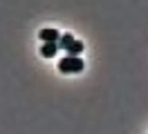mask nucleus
<instances>
[{
	"mask_svg": "<svg viewBox=\"0 0 148 134\" xmlns=\"http://www.w3.org/2000/svg\"><path fill=\"white\" fill-rule=\"evenodd\" d=\"M56 52H58V47H56V43H45L43 47H40V54L45 56V58H54Z\"/></svg>",
	"mask_w": 148,
	"mask_h": 134,
	"instance_id": "nucleus-3",
	"label": "nucleus"
},
{
	"mask_svg": "<svg viewBox=\"0 0 148 134\" xmlns=\"http://www.w3.org/2000/svg\"><path fill=\"white\" fill-rule=\"evenodd\" d=\"M83 61L81 58H72V56H65L63 61L58 63V71L61 74H79V71H83Z\"/></svg>",
	"mask_w": 148,
	"mask_h": 134,
	"instance_id": "nucleus-1",
	"label": "nucleus"
},
{
	"mask_svg": "<svg viewBox=\"0 0 148 134\" xmlns=\"http://www.w3.org/2000/svg\"><path fill=\"white\" fill-rule=\"evenodd\" d=\"M72 43H74V38H72L70 34H61V38H58L56 47H58V49H67V47H70Z\"/></svg>",
	"mask_w": 148,
	"mask_h": 134,
	"instance_id": "nucleus-5",
	"label": "nucleus"
},
{
	"mask_svg": "<svg viewBox=\"0 0 148 134\" xmlns=\"http://www.w3.org/2000/svg\"><path fill=\"white\" fill-rule=\"evenodd\" d=\"M38 36H40L43 43H58L61 31H56V29H43V31H38Z\"/></svg>",
	"mask_w": 148,
	"mask_h": 134,
	"instance_id": "nucleus-2",
	"label": "nucleus"
},
{
	"mask_svg": "<svg viewBox=\"0 0 148 134\" xmlns=\"http://www.w3.org/2000/svg\"><path fill=\"white\" fill-rule=\"evenodd\" d=\"M65 52H67V56H72V58H79V54L83 52V43H81V40H74Z\"/></svg>",
	"mask_w": 148,
	"mask_h": 134,
	"instance_id": "nucleus-4",
	"label": "nucleus"
}]
</instances>
